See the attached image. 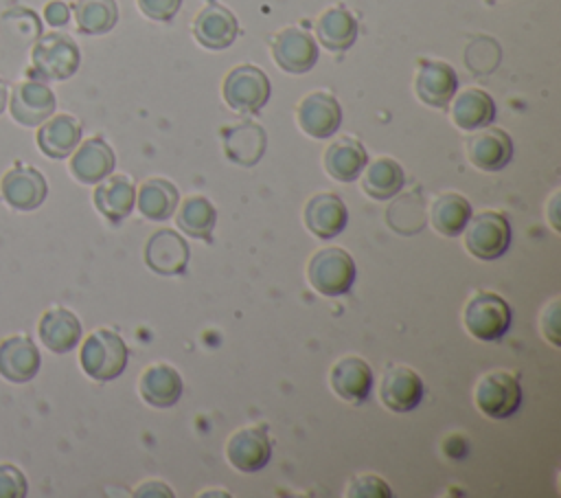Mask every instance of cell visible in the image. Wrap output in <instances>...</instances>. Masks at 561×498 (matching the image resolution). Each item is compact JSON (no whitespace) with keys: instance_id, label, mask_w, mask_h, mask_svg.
<instances>
[{"instance_id":"1","label":"cell","mask_w":561,"mask_h":498,"mask_svg":"<svg viewBox=\"0 0 561 498\" xmlns=\"http://www.w3.org/2000/svg\"><path fill=\"white\" fill-rule=\"evenodd\" d=\"M79 360L92 380L110 382L127 366V344L116 331L101 327L83 340Z\"/></svg>"},{"instance_id":"2","label":"cell","mask_w":561,"mask_h":498,"mask_svg":"<svg viewBox=\"0 0 561 498\" xmlns=\"http://www.w3.org/2000/svg\"><path fill=\"white\" fill-rule=\"evenodd\" d=\"M307 279L318 294L342 296L355 281V261L344 248H320L307 263Z\"/></svg>"},{"instance_id":"3","label":"cell","mask_w":561,"mask_h":498,"mask_svg":"<svg viewBox=\"0 0 561 498\" xmlns=\"http://www.w3.org/2000/svg\"><path fill=\"white\" fill-rule=\"evenodd\" d=\"M465 329L484 342L502 338L511 327V307L508 303L489 290H478L467 301L462 309Z\"/></svg>"},{"instance_id":"4","label":"cell","mask_w":561,"mask_h":498,"mask_svg":"<svg viewBox=\"0 0 561 498\" xmlns=\"http://www.w3.org/2000/svg\"><path fill=\"white\" fill-rule=\"evenodd\" d=\"M473 401L484 417L508 419L522 404L519 377L511 371L484 373L473 388Z\"/></svg>"},{"instance_id":"5","label":"cell","mask_w":561,"mask_h":498,"mask_svg":"<svg viewBox=\"0 0 561 498\" xmlns=\"http://www.w3.org/2000/svg\"><path fill=\"white\" fill-rule=\"evenodd\" d=\"M465 230V248L480 261H493L508 250L511 226L497 211H482L469 217Z\"/></svg>"},{"instance_id":"6","label":"cell","mask_w":561,"mask_h":498,"mask_svg":"<svg viewBox=\"0 0 561 498\" xmlns=\"http://www.w3.org/2000/svg\"><path fill=\"white\" fill-rule=\"evenodd\" d=\"M221 92L224 101L232 110L241 114H256L270 99V79L261 68L241 64L226 75Z\"/></svg>"},{"instance_id":"7","label":"cell","mask_w":561,"mask_h":498,"mask_svg":"<svg viewBox=\"0 0 561 498\" xmlns=\"http://www.w3.org/2000/svg\"><path fill=\"white\" fill-rule=\"evenodd\" d=\"M81 61L79 48L72 37L64 33H48L33 46V66L44 79H68L77 72Z\"/></svg>"},{"instance_id":"8","label":"cell","mask_w":561,"mask_h":498,"mask_svg":"<svg viewBox=\"0 0 561 498\" xmlns=\"http://www.w3.org/2000/svg\"><path fill=\"white\" fill-rule=\"evenodd\" d=\"M272 456V443L263 426H245L230 434L226 443L228 463L245 474L259 472Z\"/></svg>"},{"instance_id":"9","label":"cell","mask_w":561,"mask_h":498,"mask_svg":"<svg viewBox=\"0 0 561 498\" xmlns=\"http://www.w3.org/2000/svg\"><path fill=\"white\" fill-rule=\"evenodd\" d=\"M272 57L285 72L302 75L316 66L318 46L307 31L298 26H287L278 31L272 39Z\"/></svg>"},{"instance_id":"10","label":"cell","mask_w":561,"mask_h":498,"mask_svg":"<svg viewBox=\"0 0 561 498\" xmlns=\"http://www.w3.org/2000/svg\"><path fill=\"white\" fill-rule=\"evenodd\" d=\"M188 257V244L171 228L156 230L145 244V263L149 265V270L162 276L184 274Z\"/></svg>"},{"instance_id":"11","label":"cell","mask_w":561,"mask_h":498,"mask_svg":"<svg viewBox=\"0 0 561 498\" xmlns=\"http://www.w3.org/2000/svg\"><path fill=\"white\" fill-rule=\"evenodd\" d=\"M298 125L311 138H329L342 123V110L331 92H309L298 105Z\"/></svg>"},{"instance_id":"12","label":"cell","mask_w":561,"mask_h":498,"mask_svg":"<svg viewBox=\"0 0 561 498\" xmlns=\"http://www.w3.org/2000/svg\"><path fill=\"white\" fill-rule=\"evenodd\" d=\"M458 88V75L456 70L436 59H423L419 61L416 75H414V92L416 97L430 105V107H445Z\"/></svg>"},{"instance_id":"13","label":"cell","mask_w":561,"mask_h":498,"mask_svg":"<svg viewBox=\"0 0 561 498\" xmlns=\"http://www.w3.org/2000/svg\"><path fill=\"white\" fill-rule=\"evenodd\" d=\"M329 382L340 399L348 404H364L370 395L373 369L359 355H344L333 364Z\"/></svg>"},{"instance_id":"14","label":"cell","mask_w":561,"mask_h":498,"mask_svg":"<svg viewBox=\"0 0 561 498\" xmlns=\"http://www.w3.org/2000/svg\"><path fill=\"white\" fill-rule=\"evenodd\" d=\"M11 116L26 127L42 125L55 112V94L39 81H22L11 92Z\"/></svg>"},{"instance_id":"15","label":"cell","mask_w":561,"mask_h":498,"mask_svg":"<svg viewBox=\"0 0 561 498\" xmlns=\"http://www.w3.org/2000/svg\"><path fill=\"white\" fill-rule=\"evenodd\" d=\"M379 395L386 408L394 412H408L423 399V380L410 366L394 364L383 373Z\"/></svg>"},{"instance_id":"16","label":"cell","mask_w":561,"mask_h":498,"mask_svg":"<svg viewBox=\"0 0 561 498\" xmlns=\"http://www.w3.org/2000/svg\"><path fill=\"white\" fill-rule=\"evenodd\" d=\"M305 226L318 239H333L348 222V211L335 193H316L307 200L302 213Z\"/></svg>"},{"instance_id":"17","label":"cell","mask_w":561,"mask_h":498,"mask_svg":"<svg viewBox=\"0 0 561 498\" xmlns=\"http://www.w3.org/2000/svg\"><path fill=\"white\" fill-rule=\"evenodd\" d=\"M237 18L232 15V11H228L226 7H221L219 2L210 0L195 18L193 22V35L195 39L210 50H221L228 48L234 37H237Z\"/></svg>"},{"instance_id":"18","label":"cell","mask_w":561,"mask_h":498,"mask_svg":"<svg viewBox=\"0 0 561 498\" xmlns=\"http://www.w3.org/2000/svg\"><path fill=\"white\" fill-rule=\"evenodd\" d=\"M0 191L9 206H13L18 211H33L44 202L48 186H46L44 176L37 169L13 167L11 171H7L2 176Z\"/></svg>"},{"instance_id":"19","label":"cell","mask_w":561,"mask_h":498,"mask_svg":"<svg viewBox=\"0 0 561 498\" xmlns=\"http://www.w3.org/2000/svg\"><path fill=\"white\" fill-rule=\"evenodd\" d=\"M467 156L473 167L480 171H500L513 158L511 136L500 127H484L473 134L467 143Z\"/></svg>"},{"instance_id":"20","label":"cell","mask_w":561,"mask_h":498,"mask_svg":"<svg viewBox=\"0 0 561 498\" xmlns=\"http://www.w3.org/2000/svg\"><path fill=\"white\" fill-rule=\"evenodd\" d=\"M39 371V351L28 336H11L0 342V375L24 384Z\"/></svg>"},{"instance_id":"21","label":"cell","mask_w":561,"mask_h":498,"mask_svg":"<svg viewBox=\"0 0 561 498\" xmlns=\"http://www.w3.org/2000/svg\"><path fill=\"white\" fill-rule=\"evenodd\" d=\"M221 138H224L226 158H230L232 162L243 165V167L256 165L261 160V156L265 151V143H267L265 129L254 121L224 127Z\"/></svg>"},{"instance_id":"22","label":"cell","mask_w":561,"mask_h":498,"mask_svg":"<svg viewBox=\"0 0 561 498\" xmlns=\"http://www.w3.org/2000/svg\"><path fill=\"white\" fill-rule=\"evenodd\" d=\"M114 151L112 147L94 136L79 145V149L70 158L72 176L83 184H96L114 171Z\"/></svg>"},{"instance_id":"23","label":"cell","mask_w":561,"mask_h":498,"mask_svg":"<svg viewBox=\"0 0 561 498\" xmlns=\"http://www.w3.org/2000/svg\"><path fill=\"white\" fill-rule=\"evenodd\" d=\"M138 391L149 406L169 408L178 404L182 395V377L173 366L164 362H156L142 371L138 380Z\"/></svg>"},{"instance_id":"24","label":"cell","mask_w":561,"mask_h":498,"mask_svg":"<svg viewBox=\"0 0 561 498\" xmlns=\"http://www.w3.org/2000/svg\"><path fill=\"white\" fill-rule=\"evenodd\" d=\"M324 171L340 182H353L368 162L364 145L353 136H340L324 149Z\"/></svg>"},{"instance_id":"25","label":"cell","mask_w":561,"mask_h":498,"mask_svg":"<svg viewBox=\"0 0 561 498\" xmlns=\"http://www.w3.org/2000/svg\"><path fill=\"white\" fill-rule=\"evenodd\" d=\"M136 204V189L127 176H107L94 189V206L112 224L125 219Z\"/></svg>"},{"instance_id":"26","label":"cell","mask_w":561,"mask_h":498,"mask_svg":"<svg viewBox=\"0 0 561 498\" xmlns=\"http://www.w3.org/2000/svg\"><path fill=\"white\" fill-rule=\"evenodd\" d=\"M39 338L53 353H66L77 347L81 338L79 318L66 307H53L39 318Z\"/></svg>"},{"instance_id":"27","label":"cell","mask_w":561,"mask_h":498,"mask_svg":"<svg viewBox=\"0 0 561 498\" xmlns=\"http://www.w3.org/2000/svg\"><path fill=\"white\" fill-rule=\"evenodd\" d=\"M451 99V121L467 132L482 129L495 118V103L489 92L480 88H467Z\"/></svg>"},{"instance_id":"28","label":"cell","mask_w":561,"mask_h":498,"mask_svg":"<svg viewBox=\"0 0 561 498\" xmlns=\"http://www.w3.org/2000/svg\"><path fill=\"white\" fill-rule=\"evenodd\" d=\"M81 140V125L70 114L46 118L37 132V145L48 158L70 156Z\"/></svg>"},{"instance_id":"29","label":"cell","mask_w":561,"mask_h":498,"mask_svg":"<svg viewBox=\"0 0 561 498\" xmlns=\"http://www.w3.org/2000/svg\"><path fill=\"white\" fill-rule=\"evenodd\" d=\"M362 169V191L373 200H388L397 195L405 184L403 167L394 158H375Z\"/></svg>"},{"instance_id":"30","label":"cell","mask_w":561,"mask_h":498,"mask_svg":"<svg viewBox=\"0 0 561 498\" xmlns=\"http://www.w3.org/2000/svg\"><path fill=\"white\" fill-rule=\"evenodd\" d=\"M136 206L142 217L151 222H164L175 213L178 189L164 178H149L138 189Z\"/></svg>"},{"instance_id":"31","label":"cell","mask_w":561,"mask_h":498,"mask_svg":"<svg viewBox=\"0 0 561 498\" xmlns=\"http://www.w3.org/2000/svg\"><path fill=\"white\" fill-rule=\"evenodd\" d=\"M316 35L324 48L346 50L357 37V22L344 7H331L318 18Z\"/></svg>"},{"instance_id":"32","label":"cell","mask_w":561,"mask_h":498,"mask_svg":"<svg viewBox=\"0 0 561 498\" xmlns=\"http://www.w3.org/2000/svg\"><path fill=\"white\" fill-rule=\"evenodd\" d=\"M471 217V204L460 193H440L430 206V222L436 233L456 237Z\"/></svg>"},{"instance_id":"33","label":"cell","mask_w":561,"mask_h":498,"mask_svg":"<svg viewBox=\"0 0 561 498\" xmlns=\"http://www.w3.org/2000/svg\"><path fill=\"white\" fill-rule=\"evenodd\" d=\"M215 219H217V211L213 206V202L204 195H188L184 197V202L180 204L178 211V226L202 241H210L213 237V228H215Z\"/></svg>"},{"instance_id":"34","label":"cell","mask_w":561,"mask_h":498,"mask_svg":"<svg viewBox=\"0 0 561 498\" xmlns=\"http://www.w3.org/2000/svg\"><path fill=\"white\" fill-rule=\"evenodd\" d=\"M75 20L81 33L101 35L116 24L118 7L114 0H77Z\"/></svg>"},{"instance_id":"35","label":"cell","mask_w":561,"mask_h":498,"mask_svg":"<svg viewBox=\"0 0 561 498\" xmlns=\"http://www.w3.org/2000/svg\"><path fill=\"white\" fill-rule=\"evenodd\" d=\"M465 59H467V66L473 70V72H491L497 61H500V48L493 39L489 37H478L469 44L467 53H465Z\"/></svg>"},{"instance_id":"36","label":"cell","mask_w":561,"mask_h":498,"mask_svg":"<svg viewBox=\"0 0 561 498\" xmlns=\"http://www.w3.org/2000/svg\"><path fill=\"white\" fill-rule=\"evenodd\" d=\"M344 496L346 498L351 496L353 498H390L392 491H390V485L377 474H359L346 485Z\"/></svg>"},{"instance_id":"37","label":"cell","mask_w":561,"mask_h":498,"mask_svg":"<svg viewBox=\"0 0 561 498\" xmlns=\"http://www.w3.org/2000/svg\"><path fill=\"white\" fill-rule=\"evenodd\" d=\"M388 213H401V217L388 219L390 226H392L397 233H405V235H408V224H412V233H416L419 228H423V202L410 206V195L397 200V202L390 206Z\"/></svg>"},{"instance_id":"38","label":"cell","mask_w":561,"mask_h":498,"mask_svg":"<svg viewBox=\"0 0 561 498\" xmlns=\"http://www.w3.org/2000/svg\"><path fill=\"white\" fill-rule=\"evenodd\" d=\"M26 491L28 485L24 474L15 465H0V498H22Z\"/></svg>"},{"instance_id":"39","label":"cell","mask_w":561,"mask_h":498,"mask_svg":"<svg viewBox=\"0 0 561 498\" xmlns=\"http://www.w3.org/2000/svg\"><path fill=\"white\" fill-rule=\"evenodd\" d=\"M182 0H138L140 11L158 22H167L171 20L178 11H180Z\"/></svg>"},{"instance_id":"40","label":"cell","mask_w":561,"mask_h":498,"mask_svg":"<svg viewBox=\"0 0 561 498\" xmlns=\"http://www.w3.org/2000/svg\"><path fill=\"white\" fill-rule=\"evenodd\" d=\"M559 296H554L543 309H541V333L548 338L552 347H559Z\"/></svg>"},{"instance_id":"41","label":"cell","mask_w":561,"mask_h":498,"mask_svg":"<svg viewBox=\"0 0 561 498\" xmlns=\"http://www.w3.org/2000/svg\"><path fill=\"white\" fill-rule=\"evenodd\" d=\"M44 18L50 26H64L68 22V7L64 2H50L44 11Z\"/></svg>"},{"instance_id":"42","label":"cell","mask_w":561,"mask_h":498,"mask_svg":"<svg viewBox=\"0 0 561 498\" xmlns=\"http://www.w3.org/2000/svg\"><path fill=\"white\" fill-rule=\"evenodd\" d=\"M557 202H559V191L552 193L550 204H548V206H550V224H552L554 230H559V219H557V215H554V213H557Z\"/></svg>"},{"instance_id":"43","label":"cell","mask_w":561,"mask_h":498,"mask_svg":"<svg viewBox=\"0 0 561 498\" xmlns=\"http://www.w3.org/2000/svg\"><path fill=\"white\" fill-rule=\"evenodd\" d=\"M4 105H7V86H4V81L0 79V114H2Z\"/></svg>"}]
</instances>
